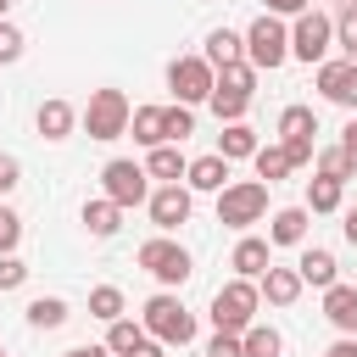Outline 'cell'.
<instances>
[{
	"instance_id": "cell-28",
	"label": "cell",
	"mask_w": 357,
	"mask_h": 357,
	"mask_svg": "<svg viewBox=\"0 0 357 357\" xmlns=\"http://www.w3.org/2000/svg\"><path fill=\"white\" fill-rule=\"evenodd\" d=\"M28 324L33 329H61L67 324V301L61 296H33L28 301Z\"/></svg>"
},
{
	"instance_id": "cell-21",
	"label": "cell",
	"mask_w": 357,
	"mask_h": 357,
	"mask_svg": "<svg viewBox=\"0 0 357 357\" xmlns=\"http://www.w3.org/2000/svg\"><path fill=\"white\" fill-rule=\"evenodd\" d=\"M84 229H89L95 240H112V234L123 229V206H112L106 195H100V201H84Z\"/></svg>"
},
{
	"instance_id": "cell-29",
	"label": "cell",
	"mask_w": 357,
	"mask_h": 357,
	"mask_svg": "<svg viewBox=\"0 0 357 357\" xmlns=\"http://www.w3.org/2000/svg\"><path fill=\"white\" fill-rule=\"evenodd\" d=\"M251 162H257V178H268V184H279L284 173H296V167H290V156H284V145H257V156H251Z\"/></svg>"
},
{
	"instance_id": "cell-11",
	"label": "cell",
	"mask_w": 357,
	"mask_h": 357,
	"mask_svg": "<svg viewBox=\"0 0 357 357\" xmlns=\"http://www.w3.org/2000/svg\"><path fill=\"white\" fill-rule=\"evenodd\" d=\"M151 223L162 229V234H173L178 223H190V206H195V195L184 190V184H162V190H151Z\"/></svg>"
},
{
	"instance_id": "cell-17",
	"label": "cell",
	"mask_w": 357,
	"mask_h": 357,
	"mask_svg": "<svg viewBox=\"0 0 357 357\" xmlns=\"http://www.w3.org/2000/svg\"><path fill=\"white\" fill-rule=\"evenodd\" d=\"M324 318H329L340 335H357V290H351V284H329V290H324Z\"/></svg>"
},
{
	"instance_id": "cell-4",
	"label": "cell",
	"mask_w": 357,
	"mask_h": 357,
	"mask_svg": "<svg viewBox=\"0 0 357 357\" xmlns=\"http://www.w3.org/2000/svg\"><path fill=\"white\" fill-rule=\"evenodd\" d=\"M257 307H262L257 284H251V279H229V284L212 296V324H218V335H245V329L257 324Z\"/></svg>"
},
{
	"instance_id": "cell-40",
	"label": "cell",
	"mask_w": 357,
	"mask_h": 357,
	"mask_svg": "<svg viewBox=\"0 0 357 357\" xmlns=\"http://www.w3.org/2000/svg\"><path fill=\"white\" fill-rule=\"evenodd\" d=\"M206 357H245V346H240V335H212Z\"/></svg>"
},
{
	"instance_id": "cell-1",
	"label": "cell",
	"mask_w": 357,
	"mask_h": 357,
	"mask_svg": "<svg viewBox=\"0 0 357 357\" xmlns=\"http://www.w3.org/2000/svg\"><path fill=\"white\" fill-rule=\"evenodd\" d=\"M139 329H145L156 346H190V340H195V312H184V301L162 290V296H151V301H145Z\"/></svg>"
},
{
	"instance_id": "cell-8",
	"label": "cell",
	"mask_w": 357,
	"mask_h": 357,
	"mask_svg": "<svg viewBox=\"0 0 357 357\" xmlns=\"http://www.w3.org/2000/svg\"><path fill=\"white\" fill-rule=\"evenodd\" d=\"M312 134H318V112L312 106H284L279 112V145H284L290 167H307L312 162Z\"/></svg>"
},
{
	"instance_id": "cell-42",
	"label": "cell",
	"mask_w": 357,
	"mask_h": 357,
	"mask_svg": "<svg viewBox=\"0 0 357 357\" xmlns=\"http://www.w3.org/2000/svg\"><path fill=\"white\" fill-rule=\"evenodd\" d=\"M340 151H346V156H351V162H357V117H351V123H346V128H340Z\"/></svg>"
},
{
	"instance_id": "cell-50",
	"label": "cell",
	"mask_w": 357,
	"mask_h": 357,
	"mask_svg": "<svg viewBox=\"0 0 357 357\" xmlns=\"http://www.w3.org/2000/svg\"><path fill=\"white\" fill-rule=\"evenodd\" d=\"M0 357H6V346H0Z\"/></svg>"
},
{
	"instance_id": "cell-12",
	"label": "cell",
	"mask_w": 357,
	"mask_h": 357,
	"mask_svg": "<svg viewBox=\"0 0 357 357\" xmlns=\"http://www.w3.org/2000/svg\"><path fill=\"white\" fill-rule=\"evenodd\" d=\"M318 95L329 106L357 112V61H318Z\"/></svg>"
},
{
	"instance_id": "cell-7",
	"label": "cell",
	"mask_w": 357,
	"mask_h": 357,
	"mask_svg": "<svg viewBox=\"0 0 357 357\" xmlns=\"http://www.w3.org/2000/svg\"><path fill=\"white\" fill-rule=\"evenodd\" d=\"M139 268H145V273H156L167 290H173V284H184V279L195 273V268H190V251H184L178 240H167V234H156V240H145V245H139Z\"/></svg>"
},
{
	"instance_id": "cell-16",
	"label": "cell",
	"mask_w": 357,
	"mask_h": 357,
	"mask_svg": "<svg viewBox=\"0 0 357 357\" xmlns=\"http://www.w3.org/2000/svg\"><path fill=\"white\" fill-rule=\"evenodd\" d=\"M307 206H279L273 218H268V245H301L307 240Z\"/></svg>"
},
{
	"instance_id": "cell-18",
	"label": "cell",
	"mask_w": 357,
	"mask_h": 357,
	"mask_svg": "<svg viewBox=\"0 0 357 357\" xmlns=\"http://www.w3.org/2000/svg\"><path fill=\"white\" fill-rule=\"evenodd\" d=\"M201 61H206L212 73H218V67H234V61H245V39H240L234 28H212V33H206V56H201Z\"/></svg>"
},
{
	"instance_id": "cell-27",
	"label": "cell",
	"mask_w": 357,
	"mask_h": 357,
	"mask_svg": "<svg viewBox=\"0 0 357 357\" xmlns=\"http://www.w3.org/2000/svg\"><path fill=\"white\" fill-rule=\"evenodd\" d=\"M123 307H128V301H123V290H117V284H95V290H89V318L117 324V318H123Z\"/></svg>"
},
{
	"instance_id": "cell-44",
	"label": "cell",
	"mask_w": 357,
	"mask_h": 357,
	"mask_svg": "<svg viewBox=\"0 0 357 357\" xmlns=\"http://www.w3.org/2000/svg\"><path fill=\"white\" fill-rule=\"evenodd\" d=\"M128 357H167V346H156V340H145V346H134Z\"/></svg>"
},
{
	"instance_id": "cell-3",
	"label": "cell",
	"mask_w": 357,
	"mask_h": 357,
	"mask_svg": "<svg viewBox=\"0 0 357 357\" xmlns=\"http://www.w3.org/2000/svg\"><path fill=\"white\" fill-rule=\"evenodd\" d=\"M268 218V184L262 178H240L218 190V223L223 229H251Z\"/></svg>"
},
{
	"instance_id": "cell-34",
	"label": "cell",
	"mask_w": 357,
	"mask_h": 357,
	"mask_svg": "<svg viewBox=\"0 0 357 357\" xmlns=\"http://www.w3.org/2000/svg\"><path fill=\"white\" fill-rule=\"evenodd\" d=\"M212 84H218V89H234V95H251V89H257V73H251L245 61H234V67H218Z\"/></svg>"
},
{
	"instance_id": "cell-38",
	"label": "cell",
	"mask_w": 357,
	"mask_h": 357,
	"mask_svg": "<svg viewBox=\"0 0 357 357\" xmlns=\"http://www.w3.org/2000/svg\"><path fill=\"white\" fill-rule=\"evenodd\" d=\"M17 56H22V28L0 22V61H17Z\"/></svg>"
},
{
	"instance_id": "cell-31",
	"label": "cell",
	"mask_w": 357,
	"mask_h": 357,
	"mask_svg": "<svg viewBox=\"0 0 357 357\" xmlns=\"http://www.w3.org/2000/svg\"><path fill=\"white\" fill-rule=\"evenodd\" d=\"M206 100H212V112H218V123H240V117H245V106H251V95H234V89H218V84H212V95H206Z\"/></svg>"
},
{
	"instance_id": "cell-20",
	"label": "cell",
	"mask_w": 357,
	"mask_h": 357,
	"mask_svg": "<svg viewBox=\"0 0 357 357\" xmlns=\"http://www.w3.org/2000/svg\"><path fill=\"white\" fill-rule=\"evenodd\" d=\"M184 167H190V162H184V151H178V145H156V151L145 156V178H162V184H178V178H184Z\"/></svg>"
},
{
	"instance_id": "cell-45",
	"label": "cell",
	"mask_w": 357,
	"mask_h": 357,
	"mask_svg": "<svg viewBox=\"0 0 357 357\" xmlns=\"http://www.w3.org/2000/svg\"><path fill=\"white\" fill-rule=\"evenodd\" d=\"M340 229H346V240H351V245H357V206H351V212H346V223H340Z\"/></svg>"
},
{
	"instance_id": "cell-39",
	"label": "cell",
	"mask_w": 357,
	"mask_h": 357,
	"mask_svg": "<svg viewBox=\"0 0 357 357\" xmlns=\"http://www.w3.org/2000/svg\"><path fill=\"white\" fill-rule=\"evenodd\" d=\"M17 184H22V162H17V156H6V151H0V195H11V190H17Z\"/></svg>"
},
{
	"instance_id": "cell-49",
	"label": "cell",
	"mask_w": 357,
	"mask_h": 357,
	"mask_svg": "<svg viewBox=\"0 0 357 357\" xmlns=\"http://www.w3.org/2000/svg\"><path fill=\"white\" fill-rule=\"evenodd\" d=\"M346 6H357V0H346Z\"/></svg>"
},
{
	"instance_id": "cell-14",
	"label": "cell",
	"mask_w": 357,
	"mask_h": 357,
	"mask_svg": "<svg viewBox=\"0 0 357 357\" xmlns=\"http://www.w3.org/2000/svg\"><path fill=\"white\" fill-rule=\"evenodd\" d=\"M296 273H301V284H318V290L340 284V262H335V251H324V245H307L301 262H296Z\"/></svg>"
},
{
	"instance_id": "cell-10",
	"label": "cell",
	"mask_w": 357,
	"mask_h": 357,
	"mask_svg": "<svg viewBox=\"0 0 357 357\" xmlns=\"http://www.w3.org/2000/svg\"><path fill=\"white\" fill-rule=\"evenodd\" d=\"M167 89L178 95V106H201V100L212 95V67H206L201 56H178V61L167 67Z\"/></svg>"
},
{
	"instance_id": "cell-26",
	"label": "cell",
	"mask_w": 357,
	"mask_h": 357,
	"mask_svg": "<svg viewBox=\"0 0 357 357\" xmlns=\"http://www.w3.org/2000/svg\"><path fill=\"white\" fill-rule=\"evenodd\" d=\"M240 346H245V357H279V351H284V335H279L273 324H251V329L240 335Z\"/></svg>"
},
{
	"instance_id": "cell-43",
	"label": "cell",
	"mask_w": 357,
	"mask_h": 357,
	"mask_svg": "<svg viewBox=\"0 0 357 357\" xmlns=\"http://www.w3.org/2000/svg\"><path fill=\"white\" fill-rule=\"evenodd\" d=\"M324 357H357V335H346V340H335Z\"/></svg>"
},
{
	"instance_id": "cell-30",
	"label": "cell",
	"mask_w": 357,
	"mask_h": 357,
	"mask_svg": "<svg viewBox=\"0 0 357 357\" xmlns=\"http://www.w3.org/2000/svg\"><path fill=\"white\" fill-rule=\"evenodd\" d=\"M190 134H195V112H190V106H167V112H162V139H167V145H184Z\"/></svg>"
},
{
	"instance_id": "cell-37",
	"label": "cell",
	"mask_w": 357,
	"mask_h": 357,
	"mask_svg": "<svg viewBox=\"0 0 357 357\" xmlns=\"http://www.w3.org/2000/svg\"><path fill=\"white\" fill-rule=\"evenodd\" d=\"M28 279V262H17V257H0V290H17Z\"/></svg>"
},
{
	"instance_id": "cell-41",
	"label": "cell",
	"mask_w": 357,
	"mask_h": 357,
	"mask_svg": "<svg viewBox=\"0 0 357 357\" xmlns=\"http://www.w3.org/2000/svg\"><path fill=\"white\" fill-rule=\"evenodd\" d=\"M268 6V17H301V11H312L307 0H262Z\"/></svg>"
},
{
	"instance_id": "cell-19",
	"label": "cell",
	"mask_w": 357,
	"mask_h": 357,
	"mask_svg": "<svg viewBox=\"0 0 357 357\" xmlns=\"http://www.w3.org/2000/svg\"><path fill=\"white\" fill-rule=\"evenodd\" d=\"M257 296H268L273 307H290V301L301 296V273H296V268H268V273L257 279Z\"/></svg>"
},
{
	"instance_id": "cell-9",
	"label": "cell",
	"mask_w": 357,
	"mask_h": 357,
	"mask_svg": "<svg viewBox=\"0 0 357 357\" xmlns=\"http://www.w3.org/2000/svg\"><path fill=\"white\" fill-rule=\"evenodd\" d=\"M100 184H106V201L112 206H139V201H151V184H145V167L139 162H128V156H117V162H106L100 167Z\"/></svg>"
},
{
	"instance_id": "cell-6",
	"label": "cell",
	"mask_w": 357,
	"mask_h": 357,
	"mask_svg": "<svg viewBox=\"0 0 357 357\" xmlns=\"http://www.w3.org/2000/svg\"><path fill=\"white\" fill-rule=\"evenodd\" d=\"M329 45H335V17H324V11H301L296 28H290V56L312 67V61H329Z\"/></svg>"
},
{
	"instance_id": "cell-15",
	"label": "cell",
	"mask_w": 357,
	"mask_h": 357,
	"mask_svg": "<svg viewBox=\"0 0 357 357\" xmlns=\"http://www.w3.org/2000/svg\"><path fill=\"white\" fill-rule=\"evenodd\" d=\"M223 178H229V162L212 151V156H195L190 167H184V190L195 195V190H206V195H218L223 190Z\"/></svg>"
},
{
	"instance_id": "cell-35",
	"label": "cell",
	"mask_w": 357,
	"mask_h": 357,
	"mask_svg": "<svg viewBox=\"0 0 357 357\" xmlns=\"http://www.w3.org/2000/svg\"><path fill=\"white\" fill-rule=\"evenodd\" d=\"M335 45L346 50V61H357V6H340V17H335Z\"/></svg>"
},
{
	"instance_id": "cell-22",
	"label": "cell",
	"mask_w": 357,
	"mask_h": 357,
	"mask_svg": "<svg viewBox=\"0 0 357 357\" xmlns=\"http://www.w3.org/2000/svg\"><path fill=\"white\" fill-rule=\"evenodd\" d=\"M33 123H39V134H45V139H67V134H73V123H78V112H73L67 100H45Z\"/></svg>"
},
{
	"instance_id": "cell-13",
	"label": "cell",
	"mask_w": 357,
	"mask_h": 357,
	"mask_svg": "<svg viewBox=\"0 0 357 357\" xmlns=\"http://www.w3.org/2000/svg\"><path fill=\"white\" fill-rule=\"evenodd\" d=\"M229 268H234V279H251V284H257V279L273 268V245H268V240H257V234H245V240L234 245Z\"/></svg>"
},
{
	"instance_id": "cell-23",
	"label": "cell",
	"mask_w": 357,
	"mask_h": 357,
	"mask_svg": "<svg viewBox=\"0 0 357 357\" xmlns=\"http://www.w3.org/2000/svg\"><path fill=\"white\" fill-rule=\"evenodd\" d=\"M162 112H167V106H134V112H128L134 139H139V145H151V151H156V145H167V139H162Z\"/></svg>"
},
{
	"instance_id": "cell-32",
	"label": "cell",
	"mask_w": 357,
	"mask_h": 357,
	"mask_svg": "<svg viewBox=\"0 0 357 357\" xmlns=\"http://www.w3.org/2000/svg\"><path fill=\"white\" fill-rule=\"evenodd\" d=\"M357 173V162L340 151V145H329V151H318V178H335V184H346Z\"/></svg>"
},
{
	"instance_id": "cell-33",
	"label": "cell",
	"mask_w": 357,
	"mask_h": 357,
	"mask_svg": "<svg viewBox=\"0 0 357 357\" xmlns=\"http://www.w3.org/2000/svg\"><path fill=\"white\" fill-rule=\"evenodd\" d=\"M340 190L346 184H335V178H307V212H335L340 206Z\"/></svg>"
},
{
	"instance_id": "cell-48",
	"label": "cell",
	"mask_w": 357,
	"mask_h": 357,
	"mask_svg": "<svg viewBox=\"0 0 357 357\" xmlns=\"http://www.w3.org/2000/svg\"><path fill=\"white\" fill-rule=\"evenodd\" d=\"M100 357H112V351H100Z\"/></svg>"
},
{
	"instance_id": "cell-36",
	"label": "cell",
	"mask_w": 357,
	"mask_h": 357,
	"mask_svg": "<svg viewBox=\"0 0 357 357\" xmlns=\"http://www.w3.org/2000/svg\"><path fill=\"white\" fill-rule=\"evenodd\" d=\"M17 240H22V218L0 206V257H11V251H17Z\"/></svg>"
},
{
	"instance_id": "cell-25",
	"label": "cell",
	"mask_w": 357,
	"mask_h": 357,
	"mask_svg": "<svg viewBox=\"0 0 357 357\" xmlns=\"http://www.w3.org/2000/svg\"><path fill=\"white\" fill-rule=\"evenodd\" d=\"M145 340H151V335H145L134 318H117V324H106V351H112V357H128V351H134V346H145Z\"/></svg>"
},
{
	"instance_id": "cell-5",
	"label": "cell",
	"mask_w": 357,
	"mask_h": 357,
	"mask_svg": "<svg viewBox=\"0 0 357 357\" xmlns=\"http://www.w3.org/2000/svg\"><path fill=\"white\" fill-rule=\"evenodd\" d=\"M128 95L123 89H95L89 95V106H84V134L89 139H117V134H128Z\"/></svg>"
},
{
	"instance_id": "cell-24",
	"label": "cell",
	"mask_w": 357,
	"mask_h": 357,
	"mask_svg": "<svg viewBox=\"0 0 357 357\" xmlns=\"http://www.w3.org/2000/svg\"><path fill=\"white\" fill-rule=\"evenodd\" d=\"M218 156H223V162L257 156V134H251L245 123H223V134H218Z\"/></svg>"
},
{
	"instance_id": "cell-47",
	"label": "cell",
	"mask_w": 357,
	"mask_h": 357,
	"mask_svg": "<svg viewBox=\"0 0 357 357\" xmlns=\"http://www.w3.org/2000/svg\"><path fill=\"white\" fill-rule=\"evenodd\" d=\"M6 11H11V0H0V22H6Z\"/></svg>"
},
{
	"instance_id": "cell-2",
	"label": "cell",
	"mask_w": 357,
	"mask_h": 357,
	"mask_svg": "<svg viewBox=\"0 0 357 357\" xmlns=\"http://www.w3.org/2000/svg\"><path fill=\"white\" fill-rule=\"evenodd\" d=\"M240 39H245V67H251V73H273V67L290 61V28H284L279 17H268V11H262Z\"/></svg>"
},
{
	"instance_id": "cell-46",
	"label": "cell",
	"mask_w": 357,
	"mask_h": 357,
	"mask_svg": "<svg viewBox=\"0 0 357 357\" xmlns=\"http://www.w3.org/2000/svg\"><path fill=\"white\" fill-rule=\"evenodd\" d=\"M106 346H73V351H61V357H100Z\"/></svg>"
}]
</instances>
